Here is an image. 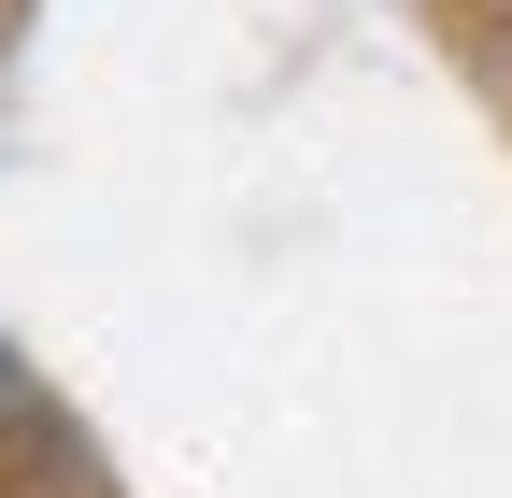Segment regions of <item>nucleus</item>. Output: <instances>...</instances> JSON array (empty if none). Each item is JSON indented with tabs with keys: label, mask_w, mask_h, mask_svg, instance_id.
<instances>
[]
</instances>
